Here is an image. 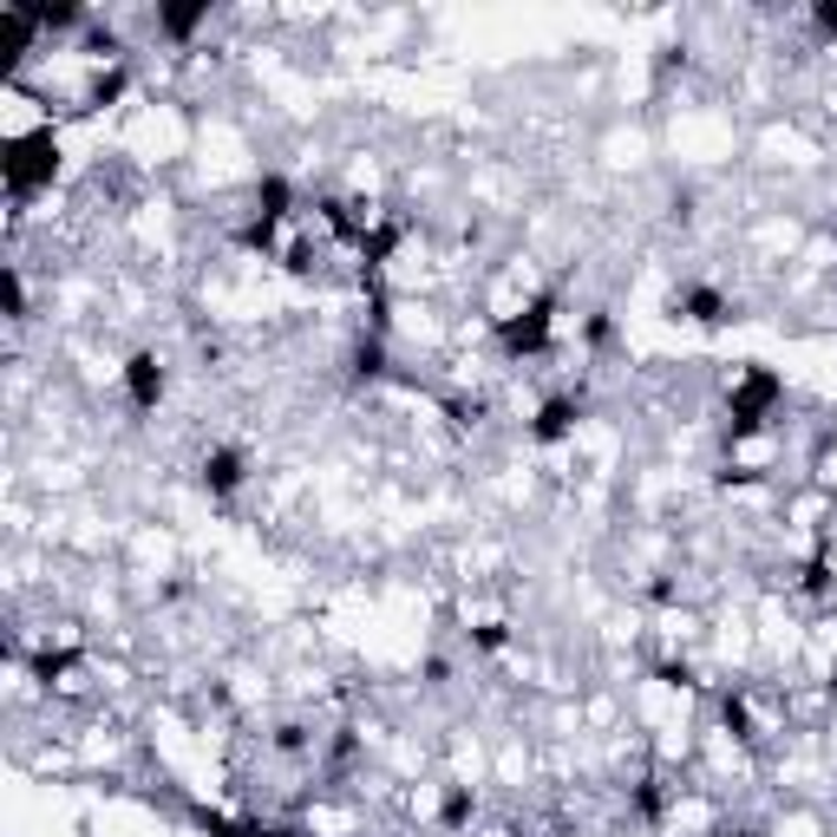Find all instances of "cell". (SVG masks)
I'll use <instances>...</instances> for the list:
<instances>
[{"mask_svg":"<svg viewBox=\"0 0 837 837\" xmlns=\"http://www.w3.org/2000/svg\"><path fill=\"white\" fill-rule=\"evenodd\" d=\"M52 164H59L52 131H40V138H20V145H13V164H7V184H13V197H27L33 184H52Z\"/></svg>","mask_w":837,"mask_h":837,"instance_id":"cell-1","label":"cell"},{"mask_svg":"<svg viewBox=\"0 0 837 837\" xmlns=\"http://www.w3.org/2000/svg\"><path fill=\"white\" fill-rule=\"evenodd\" d=\"M125 386H131V400H138V406H157V400H164V361H157V354H131Z\"/></svg>","mask_w":837,"mask_h":837,"instance_id":"cell-2","label":"cell"},{"mask_svg":"<svg viewBox=\"0 0 837 837\" xmlns=\"http://www.w3.org/2000/svg\"><path fill=\"white\" fill-rule=\"evenodd\" d=\"M204 484L209 491H236V484H243V452H209L204 459Z\"/></svg>","mask_w":837,"mask_h":837,"instance_id":"cell-3","label":"cell"}]
</instances>
